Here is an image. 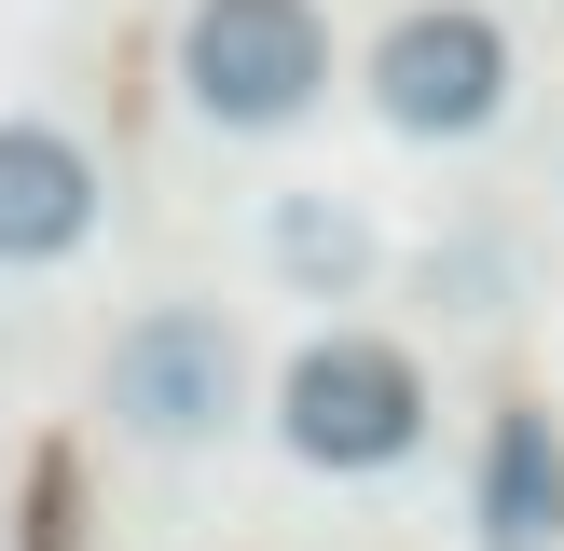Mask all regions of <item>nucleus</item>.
I'll return each mask as SVG.
<instances>
[{"label":"nucleus","instance_id":"0eeeda50","mask_svg":"<svg viewBox=\"0 0 564 551\" xmlns=\"http://www.w3.org/2000/svg\"><path fill=\"white\" fill-rule=\"evenodd\" d=\"M262 262H275L290 303H358L372 262H386V235L358 220V193H275L262 207Z\"/></svg>","mask_w":564,"mask_h":551},{"label":"nucleus","instance_id":"f257e3e1","mask_svg":"<svg viewBox=\"0 0 564 551\" xmlns=\"http://www.w3.org/2000/svg\"><path fill=\"white\" fill-rule=\"evenodd\" d=\"M262 413H275V441H290L303 468H330V483H386V468L427 455L441 386H427V358H413L400 331L330 317V331H303V345L275 358V400Z\"/></svg>","mask_w":564,"mask_h":551},{"label":"nucleus","instance_id":"f03ea898","mask_svg":"<svg viewBox=\"0 0 564 551\" xmlns=\"http://www.w3.org/2000/svg\"><path fill=\"white\" fill-rule=\"evenodd\" d=\"M262 372H248V331L220 303H138L97 358V413L138 441V455H220L248 428Z\"/></svg>","mask_w":564,"mask_h":551},{"label":"nucleus","instance_id":"7ed1b4c3","mask_svg":"<svg viewBox=\"0 0 564 551\" xmlns=\"http://www.w3.org/2000/svg\"><path fill=\"white\" fill-rule=\"evenodd\" d=\"M180 97L220 138H290L330 97V14L317 0H193L180 14Z\"/></svg>","mask_w":564,"mask_h":551},{"label":"nucleus","instance_id":"20e7f679","mask_svg":"<svg viewBox=\"0 0 564 551\" xmlns=\"http://www.w3.org/2000/svg\"><path fill=\"white\" fill-rule=\"evenodd\" d=\"M510 97H523V55H510V28H496L482 0H413V14L372 28V110L400 138H427V152L496 138Z\"/></svg>","mask_w":564,"mask_h":551},{"label":"nucleus","instance_id":"39448f33","mask_svg":"<svg viewBox=\"0 0 564 551\" xmlns=\"http://www.w3.org/2000/svg\"><path fill=\"white\" fill-rule=\"evenodd\" d=\"M97 152H83L55 110H0V262L42 276V262H83L97 248Z\"/></svg>","mask_w":564,"mask_h":551},{"label":"nucleus","instance_id":"423d86ee","mask_svg":"<svg viewBox=\"0 0 564 551\" xmlns=\"http://www.w3.org/2000/svg\"><path fill=\"white\" fill-rule=\"evenodd\" d=\"M468 538L482 551H564V428L538 400H496L482 468H468Z\"/></svg>","mask_w":564,"mask_h":551}]
</instances>
